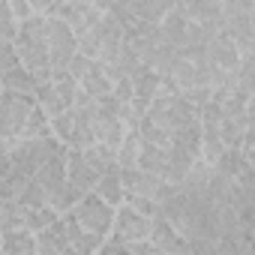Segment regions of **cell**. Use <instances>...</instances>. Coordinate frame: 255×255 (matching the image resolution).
Listing matches in <instances>:
<instances>
[{
    "mask_svg": "<svg viewBox=\"0 0 255 255\" xmlns=\"http://www.w3.org/2000/svg\"><path fill=\"white\" fill-rule=\"evenodd\" d=\"M18 63L36 75V81L51 78V60H48V42H45V15H30L18 24V33L12 39Z\"/></svg>",
    "mask_w": 255,
    "mask_h": 255,
    "instance_id": "1",
    "label": "cell"
},
{
    "mask_svg": "<svg viewBox=\"0 0 255 255\" xmlns=\"http://www.w3.org/2000/svg\"><path fill=\"white\" fill-rule=\"evenodd\" d=\"M63 156H54V159L42 162L33 171V180L39 183V189L45 195V204H51L57 213L72 210V204L81 198V192L75 186H69V180H66V162H63Z\"/></svg>",
    "mask_w": 255,
    "mask_h": 255,
    "instance_id": "2",
    "label": "cell"
},
{
    "mask_svg": "<svg viewBox=\"0 0 255 255\" xmlns=\"http://www.w3.org/2000/svg\"><path fill=\"white\" fill-rule=\"evenodd\" d=\"M144 117L153 120L156 126H162L165 132H177V129H183V126H189V123H198V108L192 102H186L183 93L159 90L153 96V102L147 105Z\"/></svg>",
    "mask_w": 255,
    "mask_h": 255,
    "instance_id": "3",
    "label": "cell"
},
{
    "mask_svg": "<svg viewBox=\"0 0 255 255\" xmlns=\"http://www.w3.org/2000/svg\"><path fill=\"white\" fill-rule=\"evenodd\" d=\"M63 153H66V144H63V141H57L54 135H36V138H15V144H12V150H9V159H12L24 174L33 177V171H36L42 162H48V159H54V156H63Z\"/></svg>",
    "mask_w": 255,
    "mask_h": 255,
    "instance_id": "4",
    "label": "cell"
},
{
    "mask_svg": "<svg viewBox=\"0 0 255 255\" xmlns=\"http://www.w3.org/2000/svg\"><path fill=\"white\" fill-rule=\"evenodd\" d=\"M72 216L78 219V225L84 231H93L99 237H105L111 231V219H114V207L108 201H102L96 192H84L75 204H72Z\"/></svg>",
    "mask_w": 255,
    "mask_h": 255,
    "instance_id": "5",
    "label": "cell"
},
{
    "mask_svg": "<svg viewBox=\"0 0 255 255\" xmlns=\"http://www.w3.org/2000/svg\"><path fill=\"white\" fill-rule=\"evenodd\" d=\"M45 42H48L51 69H66L69 57L78 51V36L69 30V24L60 21L57 15H45Z\"/></svg>",
    "mask_w": 255,
    "mask_h": 255,
    "instance_id": "6",
    "label": "cell"
},
{
    "mask_svg": "<svg viewBox=\"0 0 255 255\" xmlns=\"http://www.w3.org/2000/svg\"><path fill=\"white\" fill-rule=\"evenodd\" d=\"M30 105H33V96L0 90V138H18Z\"/></svg>",
    "mask_w": 255,
    "mask_h": 255,
    "instance_id": "7",
    "label": "cell"
},
{
    "mask_svg": "<svg viewBox=\"0 0 255 255\" xmlns=\"http://www.w3.org/2000/svg\"><path fill=\"white\" fill-rule=\"evenodd\" d=\"M96 33V60L99 63H111L120 51V45L126 42V33H123V24L111 15V12H102V18L90 27Z\"/></svg>",
    "mask_w": 255,
    "mask_h": 255,
    "instance_id": "8",
    "label": "cell"
},
{
    "mask_svg": "<svg viewBox=\"0 0 255 255\" xmlns=\"http://www.w3.org/2000/svg\"><path fill=\"white\" fill-rule=\"evenodd\" d=\"M111 234H117L123 243L144 240L150 234V216L132 210L129 204H117L114 207V219H111Z\"/></svg>",
    "mask_w": 255,
    "mask_h": 255,
    "instance_id": "9",
    "label": "cell"
},
{
    "mask_svg": "<svg viewBox=\"0 0 255 255\" xmlns=\"http://www.w3.org/2000/svg\"><path fill=\"white\" fill-rule=\"evenodd\" d=\"M54 15L60 21H66L75 36H81L102 18V9H96L93 3H87V0H63V3L54 9Z\"/></svg>",
    "mask_w": 255,
    "mask_h": 255,
    "instance_id": "10",
    "label": "cell"
},
{
    "mask_svg": "<svg viewBox=\"0 0 255 255\" xmlns=\"http://www.w3.org/2000/svg\"><path fill=\"white\" fill-rule=\"evenodd\" d=\"M147 240L153 243L156 255H177V252H186L183 234H180L162 213H156V216L150 219V234H147Z\"/></svg>",
    "mask_w": 255,
    "mask_h": 255,
    "instance_id": "11",
    "label": "cell"
},
{
    "mask_svg": "<svg viewBox=\"0 0 255 255\" xmlns=\"http://www.w3.org/2000/svg\"><path fill=\"white\" fill-rule=\"evenodd\" d=\"M120 177H123V189L126 195H144V198H153L159 195V186L165 183V177L153 174V171H144V168H120Z\"/></svg>",
    "mask_w": 255,
    "mask_h": 255,
    "instance_id": "12",
    "label": "cell"
},
{
    "mask_svg": "<svg viewBox=\"0 0 255 255\" xmlns=\"http://www.w3.org/2000/svg\"><path fill=\"white\" fill-rule=\"evenodd\" d=\"M63 162H66V180H69V186H75L81 195H84V192H93V186H96L99 174L84 162L81 150H78V147H66Z\"/></svg>",
    "mask_w": 255,
    "mask_h": 255,
    "instance_id": "13",
    "label": "cell"
},
{
    "mask_svg": "<svg viewBox=\"0 0 255 255\" xmlns=\"http://www.w3.org/2000/svg\"><path fill=\"white\" fill-rule=\"evenodd\" d=\"M159 75L153 72V69H147V66H141L135 75H132V99H129V105L138 111V114H144L147 111V105L153 102V96L159 93Z\"/></svg>",
    "mask_w": 255,
    "mask_h": 255,
    "instance_id": "14",
    "label": "cell"
},
{
    "mask_svg": "<svg viewBox=\"0 0 255 255\" xmlns=\"http://www.w3.org/2000/svg\"><path fill=\"white\" fill-rule=\"evenodd\" d=\"M204 57H207L213 66L234 72V66H237V60H240V51H237V45H234L222 30H219L216 36H210V39H207V45H204Z\"/></svg>",
    "mask_w": 255,
    "mask_h": 255,
    "instance_id": "15",
    "label": "cell"
},
{
    "mask_svg": "<svg viewBox=\"0 0 255 255\" xmlns=\"http://www.w3.org/2000/svg\"><path fill=\"white\" fill-rule=\"evenodd\" d=\"M60 216H63V225H66L69 252H78V255H96V249H99L102 237H99V234H93V231H84V228L78 225V219L72 216V210H66V213H60Z\"/></svg>",
    "mask_w": 255,
    "mask_h": 255,
    "instance_id": "16",
    "label": "cell"
},
{
    "mask_svg": "<svg viewBox=\"0 0 255 255\" xmlns=\"http://www.w3.org/2000/svg\"><path fill=\"white\" fill-rule=\"evenodd\" d=\"M36 252L42 255H63L69 252V237H66V225H63V216H57L48 228L36 231Z\"/></svg>",
    "mask_w": 255,
    "mask_h": 255,
    "instance_id": "17",
    "label": "cell"
},
{
    "mask_svg": "<svg viewBox=\"0 0 255 255\" xmlns=\"http://www.w3.org/2000/svg\"><path fill=\"white\" fill-rule=\"evenodd\" d=\"M111 78H108V72H105V66L99 63V60H90V66H87V72L78 78V87L90 96V99H99V96H105V93H111Z\"/></svg>",
    "mask_w": 255,
    "mask_h": 255,
    "instance_id": "18",
    "label": "cell"
},
{
    "mask_svg": "<svg viewBox=\"0 0 255 255\" xmlns=\"http://www.w3.org/2000/svg\"><path fill=\"white\" fill-rule=\"evenodd\" d=\"M30 174H24L12 159H3L0 162V201L3 198H18V192L27 186Z\"/></svg>",
    "mask_w": 255,
    "mask_h": 255,
    "instance_id": "19",
    "label": "cell"
},
{
    "mask_svg": "<svg viewBox=\"0 0 255 255\" xmlns=\"http://www.w3.org/2000/svg\"><path fill=\"white\" fill-rule=\"evenodd\" d=\"M93 192H96L102 201H108L111 207L123 204V198H126V189H123V177H120V168H111V171L99 174V180H96Z\"/></svg>",
    "mask_w": 255,
    "mask_h": 255,
    "instance_id": "20",
    "label": "cell"
},
{
    "mask_svg": "<svg viewBox=\"0 0 255 255\" xmlns=\"http://www.w3.org/2000/svg\"><path fill=\"white\" fill-rule=\"evenodd\" d=\"M0 84H3V90H12V93H24V96H33L36 90V75L30 69H24L21 63L6 69V72H0Z\"/></svg>",
    "mask_w": 255,
    "mask_h": 255,
    "instance_id": "21",
    "label": "cell"
},
{
    "mask_svg": "<svg viewBox=\"0 0 255 255\" xmlns=\"http://www.w3.org/2000/svg\"><path fill=\"white\" fill-rule=\"evenodd\" d=\"M138 168L165 177V174H168V147H159V144L141 141V150H138Z\"/></svg>",
    "mask_w": 255,
    "mask_h": 255,
    "instance_id": "22",
    "label": "cell"
},
{
    "mask_svg": "<svg viewBox=\"0 0 255 255\" xmlns=\"http://www.w3.org/2000/svg\"><path fill=\"white\" fill-rule=\"evenodd\" d=\"M0 252H9V255H33V252H36V237H33V231H27V228L3 231Z\"/></svg>",
    "mask_w": 255,
    "mask_h": 255,
    "instance_id": "23",
    "label": "cell"
},
{
    "mask_svg": "<svg viewBox=\"0 0 255 255\" xmlns=\"http://www.w3.org/2000/svg\"><path fill=\"white\" fill-rule=\"evenodd\" d=\"M138 150H141V135H138L135 126H132V129H126L123 141H120L117 150H114L117 168H135V165H138Z\"/></svg>",
    "mask_w": 255,
    "mask_h": 255,
    "instance_id": "24",
    "label": "cell"
},
{
    "mask_svg": "<svg viewBox=\"0 0 255 255\" xmlns=\"http://www.w3.org/2000/svg\"><path fill=\"white\" fill-rule=\"evenodd\" d=\"M81 156H84V162L96 171V174H105V171H111V168H117V159H114V150L111 147H105L102 141H93V144H87V147H81Z\"/></svg>",
    "mask_w": 255,
    "mask_h": 255,
    "instance_id": "25",
    "label": "cell"
},
{
    "mask_svg": "<svg viewBox=\"0 0 255 255\" xmlns=\"http://www.w3.org/2000/svg\"><path fill=\"white\" fill-rule=\"evenodd\" d=\"M33 102H36V105H39V108H42L48 117H57L60 111H66V102L57 96V90H54L51 78L36 84V90H33Z\"/></svg>",
    "mask_w": 255,
    "mask_h": 255,
    "instance_id": "26",
    "label": "cell"
},
{
    "mask_svg": "<svg viewBox=\"0 0 255 255\" xmlns=\"http://www.w3.org/2000/svg\"><path fill=\"white\" fill-rule=\"evenodd\" d=\"M60 213L51 207V204H39V207H24V228L27 231H42V228H48L54 219H57Z\"/></svg>",
    "mask_w": 255,
    "mask_h": 255,
    "instance_id": "27",
    "label": "cell"
},
{
    "mask_svg": "<svg viewBox=\"0 0 255 255\" xmlns=\"http://www.w3.org/2000/svg\"><path fill=\"white\" fill-rule=\"evenodd\" d=\"M12 228H24V207L15 198H3L0 201V231Z\"/></svg>",
    "mask_w": 255,
    "mask_h": 255,
    "instance_id": "28",
    "label": "cell"
},
{
    "mask_svg": "<svg viewBox=\"0 0 255 255\" xmlns=\"http://www.w3.org/2000/svg\"><path fill=\"white\" fill-rule=\"evenodd\" d=\"M51 84L57 90V96L66 102V108H72V99H75V90H78V81L66 72V69H51Z\"/></svg>",
    "mask_w": 255,
    "mask_h": 255,
    "instance_id": "29",
    "label": "cell"
},
{
    "mask_svg": "<svg viewBox=\"0 0 255 255\" xmlns=\"http://www.w3.org/2000/svg\"><path fill=\"white\" fill-rule=\"evenodd\" d=\"M48 126H51V135L57 138V141H69V135H72V108H66V111H60L57 117H48Z\"/></svg>",
    "mask_w": 255,
    "mask_h": 255,
    "instance_id": "30",
    "label": "cell"
},
{
    "mask_svg": "<svg viewBox=\"0 0 255 255\" xmlns=\"http://www.w3.org/2000/svg\"><path fill=\"white\" fill-rule=\"evenodd\" d=\"M18 18H15V12L9 9V3L6 0H0V36L3 39H15V33H18Z\"/></svg>",
    "mask_w": 255,
    "mask_h": 255,
    "instance_id": "31",
    "label": "cell"
},
{
    "mask_svg": "<svg viewBox=\"0 0 255 255\" xmlns=\"http://www.w3.org/2000/svg\"><path fill=\"white\" fill-rule=\"evenodd\" d=\"M123 204H129L132 210H138V213H144V216H150V219L159 213V204H156L153 198H144V195H126Z\"/></svg>",
    "mask_w": 255,
    "mask_h": 255,
    "instance_id": "32",
    "label": "cell"
},
{
    "mask_svg": "<svg viewBox=\"0 0 255 255\" xmlns=\"http://www.w3.org/2000/svg\"><path fill=\"white\" fill-rule=\"evenodd\" d=\"M12 66H18L15 45H12V39H3V36H0V72H6V69H12Z\"/></svg>",
    "mask_w": 255,
    "mask_h": 255,
    "instance_id": "33",
    "label": "cell"
},
{
    "mask_svg": "<svg viewBox=\"0 0 255 255\" xmlns=\"http://www.w3.org/2000/svg\"><path fill=\"white\" fill-rule=\"evenodd\" d=\"M90 60H93V57H84L81 51H75V54L69 57V63H66V72H69V75H72V78L78 81V78H81V75L87 72V66H90Z\"/></svg>",
    "mask_w": 255,
    "mask_h": 255,
    "instance_id": "34",
    "label": "cell"
},
{
    "mask_svg": "<svg viewBox=\"0 0 255 255\" xmlns=\"http://www.w3.org/2000/svg\"><path fill=\"white\" fill-rule=\"evenodd\" d=\"M183 99L192 102L195 108H201V105L210 99V87H189V90H183Z\"/></svg>",
    "mask_w": 255,
    "mask_h": 255,
    "instance_id": "35",
    "label": "cell"
},
{
    "mask_svg": "<svg viewBox=\"0 0 255 255\" xmlns=\"http://www.w3.org/2000/svg\"><path fill=\"white\" fill-rule=\"evenodd\" d=\"M6 3H9V9L15 12V18H18V21H24V18H30V15H33L30 0H6Z\"/></svg>",
    "mask_w": 255,
    "mask_h": 255,
    "instance_id": "36",
    "label": "cell"
},
{
    "mask_svg": "<svg viewBox=\"0 0 255 255\" xmlns=\"http://www.w3.org/2000/svg\"><path fill=\"white\" fill-rule=\"evenodd\" d=\"M63 3V0H30V6L36 15H54V9Z\"/></svg>",
    "mask_w": 255,
    "mask_h": 255,
    "instance_id": "37",
    "label": "cell"
},
{
    "mask_svg": "<svg viewBox=\"0 0 255 255\" xmlns=\"http://www.w3.org/2000/svg\"><path fill=\"white\" fill-rule=\"evenodd\" d=\"M12 144H15V138H0V162H3V159H9V150H12Z\"/></svg>",
    "mask_w": 255,
    "mask_h": 255,
    "instance_id": "38",
    "label": "cell"
},
{
    "mask_svg": "<svg viewBox=\"0 0 255 255\" xmlns=\"http://www.w3.org/2000/svg\"><path fill=\"white\" fill-rule=\"evenodd\" d=\"M87 3H93L96 9H102V12H105V9L111 6V0H87Z\"/></svg>",
    "mask_w": 255,
    "mask_h": 255,
    "instance_id": "39",
    "label": "cell"
},
{
    "mask_svg": "<svg viewBox=\"0 0 255 255\" xmlns=\"http://www.w3.org/2000/svg\"><path fill=\"white\" fill-rule=\"evenodd\" d=\"M0 243H3V231H0Z\"/></svg>",
    "mask_w": 255,
    "mask_h": 255,
    "instance_id": "40",
    "label": "cell"
},
{
    "mask_svg": "<svg viewBox=\"0 0 255 255\" xmlns=\"http://www.w3.org/2000/svg\"><path fill=\"white\" fill-rule=\"evenodd\" d=\"M0 90H3V84H0Z\"/></svg>",
    "mask_w": 255,
    "mask_h": 255,
    "instance_id": "41",
    "label": "cell"
}]
</instances>
